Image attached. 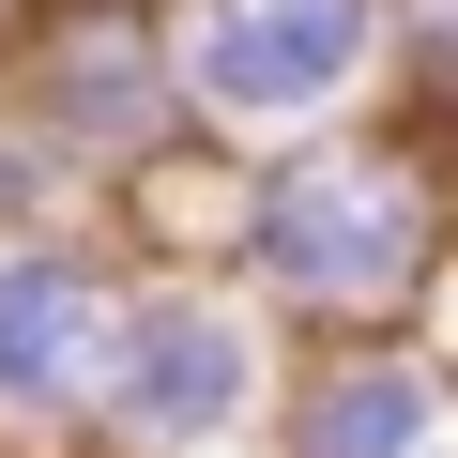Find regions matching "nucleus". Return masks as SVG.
Instances as JSON below:
<instances>
[{
	"instance_id": "nucleus-7",
	"label": "nucleus",
	"mask_w": 458,
	"mask_h": 458,
	"mask_svg": "<svg viewBox=\"0 0 458 458\" xmlns=\"http://www.w3.org/2000/svg\"><path fill=\"white\" fill-rule=\"evenodd\" d=\"M382 123H412L458 168V0H397V31H382Z\"/></svg>"
},
{
	"instance_id": "nucleus-4",
	"label": "nucleus",
	"mask_w": 458,
	"mask_h": 458,
	"mask_svg": "<svg viewBox=\"0 0 458 458\" xmlns=\"http://www.w3.org/2000/svg\"><path fill=\"white\" fill-rule=\"evenodd\" d=\"M0 123H16L92 214L183 153V77H168V0H31L0 47Z\"/></svg>"
},
{
	"instance_id": "nucleus-1",
	"label": "nucleus",
	"mask_w": 458,
	"mask_h": 458,
	"mask_svg": "<svg viewBox=\"0 0 458 458\" xmlns=\"http://www.w3.org/2000/svg\"><path fill=\"white\" fill-rule=\"evenodd\" d=\"M458 260V168L412 123H336L306 153L229 168V291H245L291 352L336 336H412V306Z\"/></svg>"
},
{
	"instance_id": "nucleus-8",
	"label": "nucleus",
	"mask_w": 458,
	"mask_h": 458,
	"mask_svg": "<svg viewBox=\"0 0 458 458\" xmlns=\"http://www.w3.org/2000/svg\"><path fill=\"white\" fill-rule=\"evenodd\" d=\"M16 31H31V0H0V47H16Z\"/></svg>"
},
{
	"instance_id": "nucleus-3",
	"label": "nucleus",
	"mask_w": 458,
	"mask_h": 458,
	"mask_svg": "<svg viewBox=\"0 0 458 458\" xmlns=\"http://www.w3.org/2000/svg\"><path fill=\"white\" fill-rule=\"evenodd\" d=\"M382 31H397V0H168L183 138L260 168L336 123H382Z\"/></svg>"
},
{
	"instance_id": "nucleus-5",
	"label": "nucleus",
	"mask_w": 458,
	"mask_h": 458,
	"mask_svg": "<svg viewBox=\"0 0 458 458\" xmlns=\"http://www.w3.org/2000/svg\"><path fill=\"white\" fill-rule=\"evenodd\" d=\"M123 245L107 214L77 229H16L0 245V458H77L92 443V382H107V336H123Z\"/></svg>"
},
{
	"instance_id": "nucleus-2",
	"label": "nucleus",
	"mask_w": 458,
	"mask_h": 458,
	"mask_svg": "<svg viewBox=\"0 0 458 458\" xmlns=\"http://www.w3.org/2000/svg\"><path fill=\"white\" fill-rule=\"evenodd\" d=\"M276 397H291V336L245 291H229L214 260H138L77 458H260Z\"/></svg>"
},
{
	"instance_id": "nucleus-6",
	"label": "nucleus",
	"mask_w": 458,
	"mask_h": 458,
	"mask_svg": "<svg viewBox=\"0 0 458 458\" xmlns=\"http://www.w3.org/2000/svg\"><path fill=\"white\" fill-rule=\"evenodd\" d=\"M260 458H458V367L412 352V336L291 352V397H276Z\"/></svg>"
}]
</instances>
